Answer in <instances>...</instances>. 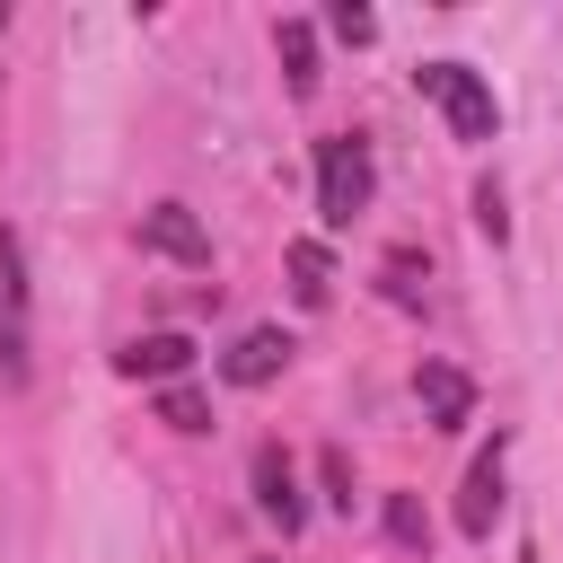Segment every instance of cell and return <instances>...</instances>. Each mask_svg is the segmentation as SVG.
<instances>
[{
    "instance_id": "17",
    "label": "cell",
    "mask_w": 563,
    "mask_h": 563,
    "mask_svg": "<svg viewBox=\"0 0 563 563\" xmlns=\"http://www.w3.org/2000/svg\"><path fill=\"white\" fill-rule=\"evenodd\" d=\"M325 501L352 510V457H343V449H325Z\"/></svg>"
},
{
    "instance_id": "11",
    "label": "cell",
    "mask_w": 563,
    "mask_h": 563,
    "mask_svg": "<svg viewBox=\"0 0 563 563\" xmlns=\"http://www.w3.org/2000/svg\"><path fill=\"white\" fill-rule=\"evenodd\" d=\"M290 299H299V308H325V299H334V264H325L317 238L290 246Z\"/></svg>"
},
{
    "instance_id": "19",
    "label": "cell",
    "mask_w": 563,
    "mask_h": 563,
    "mask_svg": "<svg viewBox=\"0 0 563 563\" xmlns=\"http://www.w3.org/2000/svg\"><path fill=\"white\" fill-rule=\"evenodd\" d=\"M0 26H9V9H0Z\"/></svg>"
},
{
    "instance_id": "1",
    "label": "cell",
    "mask_w": 563,
    "mask_h": 563,
    "mask_svg": "<svg viewBox=\"0 0 563 563\" xmlns=\"http://www.w3.org/2000/svg\"><path fill=\"white\" fill-rule=\"evenodd\" d=\"M369 194H378L369 141H361V132H325V141H317V220H325V229H352V220L369 211Z\"/></svg>"
},
{
    "instance_id": "9",
    "label": "cell",
    "mask_w": 563,
    "mask_h": 563,
    "mask_svg": "<svg viewBox=\"0 0 563 563\" xmlns=\"http://www.w3.org/2000/svg\"><path fill=\"white\" fill-rule=\"evenodd\" d=\"M114 369L123 378H176V369H194V343L185 334H141V343L114 352Z\"/></svg>"
},
{
    "instance_id": "14",
    "label": "cell",
    "mask_w": 563,
    "mask_h": 563,
    "mask_svg": "<svg viewBox=\"0 0 563 563\" xmlns=\"http://www.w3.org/2000/svg\"><path fill=\"white\" fill-rule=\"evenodd\" d=\"M387 537H396V545H431V519H422L413 493H387Z\"/></svg>"
},
{
    "instance_id": "6",
    "label": "cell",
    "mask_w": 563,
    "mask_h": 563,
    "mask_svg": "<svg viewBox=\"0 0 563 563\" xmlns=\"http://www.w3.org/2000/svg\"><path fill=\"white\" fill-rule=\"evenodd\" d=\"M290 352H299V343H290L282 325H246V334L220 352V378H229V387H264V378L290 369Z\"/></svg>"
},
{
    "instance_id": "4",
    "label": "cell",
    "mask_w": 563,
    "mask_h": 563,
    "mask_svg": "<svg viewBox=\"0 0 563 563\" xmlns=\"http://www.w3.org/2000/svg\"><path fill=\"white\" fill-rule=\"evenodd\" d=\"M246 484H255V510H264L282 537H299V528H308V501H299V475H290L282 440H264V449L246 457Z\"/></svg>"
},
{
    "instance_id": "2",
    "label": "cell",
    "mask_w": 563,
    "mask_h": 563,
    "mask_svg": "<svg viewBox=\"0 0 563 563\" xmlns=\"http://www.w3.org/2000/svg\"><path fill=\"white\" fill-rule=\"evenodd\" d=\"M413 88H422V97L449 114V132H457V141H493L501 106H493V88H484L466 62H422V70H413Z\"/></svg>"
},
{
    "instance_id": "12",
    "label": "cell",
    "mask_w": 563,
    "mask_h": 563,
    "mask_svg": "<svg viewBox=\"0 0 563 563\" xmlns=\"http://www.w3.org/2000/svg\"><path fill=\"white\" fill-rule=\"evenodd\" d=\"M378 282H387V299H396V308H422V299H431V264H422L413 246H387Z\"/></svg>"
},
{
    "instance_id": "5",
    "label": "cell",
    "mask_w": 563,
    "mask_h": 563,
    "mask_svg": "<svg viewBox=\"0 0 563 563\" xmlns=\"http://www.w3.org/2000/svg\"><path fill=\"white\" fill-rule=\"evenodd\" d=\"M501 457H510V440L493 431V440L475 449L466 484H457V537H493V519H501Z\"/></svg>"
},
{
    "instance_id": "16",
    "label": "cell",
    "mask_w": 563,
    "mask_h": 563,
    "mask_svg": "<svg viewBox=\"0 0 563 563\" xmlns=\"http://www.w3.org/2000/svg\"><path fill=\"white\" fill-rule=\"evenodd\" d=\"M475 229H484V238H493V246H501V238H510V211H501V185H493V176H484V185H475Z\"/></svg>"
},
{
    "instance_id": "13",
    "label": "cell",
    "mask_w": 563,
    "mask_h": 563,
    "mask_svg": "<svg viewBox=\"0 0 563 563\" xmlns=\"http://www.w3.org/2000/svg\"><path fill=\"white\" fill-rule=\"evenodd\" d=\"M158 422H167V431H211V405H202L194 387H167V396H158Z\"/></svg>"
},
{
    "instance_id": "15",
    "label": "cell",
    "mask_w": 563,
    "mask_h": 563,
    "mask_svg": "<svg viewBox=\"0 0 563 563\" xmlns=\"http://www.w3.org/2000/svg\"><path fill=\"white\" fill-rule=\"evenodd\" d=\"M325 26H334V44H378V18H369L361 0H334V9H325Z\"/></svg>"
},
{
    "instance_id": "7",
    "label": "cell",
    "mask_w": 563,
    "mask_h": 563,
    "mask_svg": "<svg viewBox=\"0 0 563 563\" xmlns=\"http://www.w3.org/2000/svg\"><path fill=\"white\" fill-rule=\"evenodd\" d=\"M141 246H150V255H176V264H211V229H202L185 202L141 211Z\"/></svg>"
},
{
    "instance_id": "18",
    "label": "cell",
    "mask_w": 563,
    "mask_h": 563,
    "mask_svg": "<svg viewBox=\"0 0 563 563\" xmlns=\"http://www.w3.org/2000/svg\"><path fill=\"white\" fill-rule=\"evenodd\" d=\"M519 563H545V554H537V545H519Z\"/></svg>"
},
{
    "instance_id": "3",
    "label": "cell",
    "mask_w": 563,
    "mask_h": 563,
    "mask_svg": "<svg viewBox=\"0 0 563 563\" xmlns=\"http://www.w3.org/2000/svg\"><path fill=\"white\" fill-rule=\"evenodd\" d=\"M26 343H35V308H26V246L18 229H0V378H26Z\"/></svg>"
},
{
    "instance_id": "8",
    "label": "cell",
    "mask_w": 563,
    "mask_h": 563,
    "mask_svg": "<svg viewBox=\"0 0 563 563\" xmlns=\"http://www.w3.org/2000/svg\"><path fill=\"white\" fill-rule=\"evenodd\" d=\"M413 396H422V422H431V431H457V422L475 413V378L449 369V361H422V369H413Z\"/></svg>"
},
{
    "instance_id": "10",
    "label": "cell",
    "mask_w": 563,
    "mask_h": 563,
    "mask_svg": "<svg viewBox=\"0 0 563 563\" xmlns=\"http://www.w3.org/2000/svg\"><path fill=\"white\" fill-rule=\"evenodd\" d=\"M273 53H282L290 97H317V26H308V18H282V26H273Z\"/></svg>"
}]
</instances>
